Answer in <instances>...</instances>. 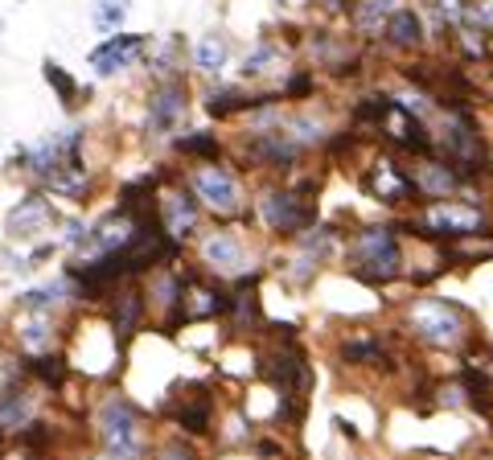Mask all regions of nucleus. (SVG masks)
<instances>
[{
	"label": "nucleus",
	"instance_id": "nucleus-1",
	"mask_svg": "<svg viewBox=\"0 0 493 460\" xmlns=\"http://www.w3.org/2000/svg\"><path fill=\"white\" fill-rule=\"evenodd\" d=\"M345 263L354 271L362 284H395L403 271H408V255H403V243H399V230L386 222H375V226H362L350 246H345Z\"/></svg>",
	"mask_w": 493,
	"mask_h": 460
},
{
	"label": "nucleus",
	"instance_id": "nucleus-2",
	"mask_svg": "<svg viewBox=\"0 0 493 460\" xmlns=\"http://www.w3.org/2000/svg\"><path fill=\"white\" fill-rule=\"evenodd\" d=\"M317 182H301V185H268L259 190L255 214L263 222V230L276 238H296L309 226H317Z\"/></svg>",
	"mask_w": 493,
	"mask_h": 460
},
{
	"label": "nucleus",
	"instance_id": "nucleus-3",
	"mask_svg": "<svg viewBox=\"0 0 493 460\" xmlns=\"http://www.w3.org/2000/svg\"><path fill=\"white\" fill-rule=\"evenodd\" d=\"M408 329L432 350H461L473 337V317L444 296H416L408 304Z\"/></svg>",
	"mask_w": 493,
	"mask_h": 460
},
{
	"label": "nucleus",
	"instance_id": "nucleus-4",
	"mask_svg": "<svg viewBox=\"0 0 493 460\" xmlns=\"http://www.w3.org/2000/svg\"><path fill=\"white\" fill-rule=\"evenodd\" d=\"M95 436L103 444V460H144L149 440H144V419L128 395H103L95 411Z\"/></svg>",
	"mask_w": 493,
	"mask_h": 460
},
{
	"label": "nucleus",
	"instance_id": "nucleus-5",
	"mask_svg": "<svg viewBox=\"0 0 493 460\" xmlns=\"http://www.w3.org/2000/svg\"><path fill=\"white\" fill-rule=\"evenodd\" d=\"M408 230L419 238H473V235H489V214L477 202H461V198H436L424 202V210L408 218Z\"/></svg>",
	"mask_w": 493,
	"mask_h": 460
},
{
	"label": "nucleus",
	"instance_id": "nucleus-6",
	"mask_svg": "<svg viewBox=\"0 0 493 460\" xmlns=\"http://www.w3.org/2000/svg\"><path fill=\"white\" fill-rule=\"evenodd\" d=\"M185 185L198 193V202L210 210L214 218L230 222V218H246V190L238 169L222 161H193V169L185 173Z\"/></svg>",
	"mask_w": 493,
	"mask_h": 460
},
{
	"label": "nucleus",
	"instance_id": "nucleus-7",
	"mask_svg": "<svg viewBox=\"0 0 493 460\" xmlns=\"http://www.w3.org/2000/svg\"><path fill=\"white\" fill-rule=\"evenodd\" d=\"M190 83L185 75H169V78H157L144 99V132L152 140H165V136H177L190 116Z\"/></svg>",
	"mask_w": 493,
	"mask_h": 460
},
{
	"label": "nucleus",
	"instance_id": "nucleus-8",
	"mask_svg": "<svg viewBox=\"0 0 493 460\" xmlns=\"http://www.w3.org/2000/svg\"><path fill=\"white\" fill-rule=\"evenodd\" d=\"M86 144V128H66V132H50L29 149H17V165L29 173L33 182H45L50 173H58L62 165L78 161Z\"/></svg>",
	"mask_w": 493,
	"mask_h": 460
},
{
	"label": "nucleus",
	"instance_id": "nucleus-9",
	"mask_svg": "<svg viewBox=\"0 0 493 460\" xmlns=\"http://www.w3.org/2000/svg\"><path fill=\"white\" fill-rule=\"evenodd\" d=\"M362 190L370 193L375 202L391 206V210H403V206H411V202H424V198H419V190H416L411 169H403L391 152L375 157V161L362 169Z\"/></svg>",
	"mask_w": 493,
	"mask_h": 460
},
{
	"label": "nucleus",
	"instance_id": "nucleus-10",
	"mask_svg": "<svg viewBox=\"0 0 493 460\" xmlns=\"http://www.w3.org/2000/svg\"><path fill=\"white\" fill-rule=\"evenodd\" d=\"M149 45H152V37H144V33H124V29L108 33V42H99L95 50L86 54V66H91L99 78H119L149 58Z\"/></svg>",
	"mask_w": 493,
	"mask_h": 460
},
{
	"label": "nucleus",
	"instance_id": "nucleus-11",
	"mask_svg": "<svg viewBox=\"0 0 493 460\" xmlns=\"http://www.w3.org/2000/svg\"><path fill=\"white\" fill-rule=\"evenodd\" d=\"M202 210H206V206L198 202V193H193L185 182H173L169 190L157 198V214H161L165 235L177 238L182 246L202 230Z\"/></svg>",
	"mask_w": 493,
	"mask_h": 460
},
{
	"label": "nucleus",
	"instance_id": "nucleus-12",
	"mask_svg": "<svg viewBox=\"0 0 493 460\" xmlns=\"http://www.w3.org/2000/svg\"><path fill=\"white\" fill-rule=\"evenodd\" d=\"M198 259H202V268L218 279L243 276L246 263H251V246H246V238L238 235V230L218 226V230L202 235V243H198Z\"/></svg>",
	"mask_w": 493,
	"mask_h": 460
},
{
	"label": "nucleus",
	"instance_id": "nucleus-13",
	"mask_svg": "<svg viewBox=\"0 0 493 460\" xmlns=\"http://www.w3.org/2000/svg\"><path fill=\"white\" fill-rule=\"evenodd\" d=\"M50 226H58V210H54V202H50V193H42V190L17 198L12 210L4 214V235H9V243H33V238L45 235Z\"/></svg>",
	"mask_w": 493,
	"mask_h": 460
},
{
	"label": "nucleus",
	"instance_id": "nucleus-14",
	"mask_svg": "<svg viewBox=\"0 0 493 460\" xmlns=\"http://www.w3.org/2000/svg\"><path fill=\"white\" fill-rule=\"evenodd\" d=\"M165 416L185 436H210L214 432V395H210V386H190V395H173Z\"/></svg>",
	"mask_w": 493,
	"mask_h": 460
},
{
	"label": "nucleus",
	"instance_id": "nucleus-15",
	"mask_svg": "<svg viewBox=\"0 0 493 460\" xmlns=\"http://www.w3.org/2000/svg\"><path fill=\"white\" fill-rule=\"evenodd\" d=\"M411 177H416V190L424 202H436V198H452V193L461 190V185H469L461 177V173L452 169L440 152H432V157H416V169H411Z\"/></svg>",
	"mask_w": 493,
	"mask_h": 460
},
{
	"label": "nucleus",
	"instance_id": "nucleus-16",
	"mask_svg": "<svg viewBox=\"0 0 493 460\" xmlns=\"http://www.w3.org/2000/svg\"><path fill=\"white\" fill-rule=\"evenodd\" d=\"M58 312H33V309H21V317L12 321V342L17 350L37 358V353H50L58 342Z\"/></svg>",
	"mask_w": 493,
	"mask_h": 460
},
{
	"label": "nucleus",
	"instance_id": "nucleus-17",
	"mask_svg": "<svg viewBox=\"0 0 493 460\" xmlns=\"http://www.w3.org/2000/svg\"><path fill=\"white\" fill-rule=\"evenodd\" d=\"M149 304H152L149 292H140L132 279L111 292V329H116V342H132L136 337L144 317H149Z\"/></svg>",
	"mask_w": 493,
	"mask_h": 460
},
{
	"label": "nucleus",
	"instance_id": "nucleus-18",
	"mask_svg": "<svg viewBox=\"0 0 493 460\" xmlns=\"http://www.w3.org/2000/svg\"><path fill=\"white\" fill-rule=\"evenodd\" d=\"M386 42V50H399V54H411V50H424V42H428V25H424V17H419V9H411V4H399L391 17H386L383 33H378Z\"/></svg>",
	"mask_w": 493,
	"mask_h": 460
},
{
	"label": "nucleus",
	"instance_id": "nucleus-19",
	"mask_svg": "<svg viewBox=\"0 0 493 460\" xmlns=\"http://www.w3.org/2000/svg\"><path fill=\"white\" fill-rule=\"evenodd\" d=\"M78 292H75V279L70 271H58L54 279H45L37 288H25L17 292V309H33V312H62L66 304H75Z\"/></svg>",
	"mask_w": 493,
	"mask_h": 460
},
{
	"label": "nucleus",
	"instance_id": "nucleus-20",
	"mask_svg": "<svg viewBox=\"0 0 493 460\" xmlns=\"http://www.w3.org/2000/svg\"><path fill=\"white\" fill-rule=\"evenodd\" d=\"M33 411H37V399H33V386L25 383V375L12 378V383H0V428L21 432L33 419Z\"/></svg>",
	"mask_w": 493,
	"mask_h": 460
},
{
	"label": "nucleus",
	"instance_id": "nucleus-21",
	"mask_svg": "<svg viewBox=\"0 0 493 460\" xmlns=\"http://www.w3.org/2000/svg\"><path fill=\"white\" fill-rule=\"evenodd\" d=\"M284 62H288V50L279 42H271V37H263V42L251 45V54L243 58V78L246 83H259V78H271L276 70H284Z\"/></svg>",
	"mask_w": 493,
	"mask_h": 460
},
{
	"label": "nucleus",
	"instance_id": "nucleus-22",
	"mask_svg": "<svg viewBox=\"0 0 493 460\" xmlns=\"http://www.w3.org/2000/svg\"><path fill=\"white\" fill-rule=\"evenodd\" d=\"M230 62V42H226L222 33H206L202 42L193 45V70L206 78H218Z\"/></svg>",
	"mask_w": 493,
	"mask_h": 460
},
{
	"label": "nucleus",
	"instance_id": "nucleus-23",
	"mask_svg": "<svg viewBox=\"0 0 493 460\" xmlns=\"http://www.w3.org/2000/svg\"><path fill=\"white\" fill-rule=\"evenodd\" d=\"M399 4H408V0H358L354 12H350V21H354V29L362 33V37H378L386 17H391Z\"/></svg>",
	"mask_w": 493,
	"mask_h": 460
},
{
	"label": "nucleus",
	"instance_id": "nucleus-24",
	"mask_svg": "<svg viewBox=\"0 0 493 460\" xmlns=\"http://www.w3.org/2000/svg\"><path fill=\"white\" fill-rule=\"evenodd\" d=\"M42 75H45V83L58 91V99H62L66 111H78V103H83V99H91V86H78L75 75H70L66 66H58L54 58H45V62H42Z\"/></svg>",
	"mask_w": 493,
	"mask_h": 460
},
{
	"label": "nucleus",
	"instance_id": "nucleus-25",
	"mask_svg": "<svg viewBox=\"0 0 493 460\" xmlns=\"http://www.w3.org/2000/svg\"><path fill=\"white\" fill-rule=\"evenodd\" d=\"M173 149H177V157H185V161H218V157H222V140H218L214 132H177V136H173Z\"/></svg>",
	"mask_w": 493,
	"mask_h": 460
},
{
	"label": "nucleus",
	"instance_id": "nucleus-26",
	"mask_svg": "<svg viewBox=\"0 0 493 460\" xmlns=\"http://www.w3.org/2000/svg\"><path fill=\"white\" fill-rule=\"evenodd\" d=\"M337 358H342L345 366H383L386 362V345L378 342V337H345L342 345H337Z\"/></svg>",
	"mask_w": 493,
	"mask_h": 460
},
{
	"label": "nucleus",
	"instance_id": "nucleus-27",
	"mask_svg": "<svg viewBox=\"0 0 493 460\" xmlns=\"http://www.w3.org/2000/svg\"><path fill=\"white\" fill-rule=\"evenodd\" d=\"M25 366H29V375L42 386H50V391H62L66 378H70V362H66L62 353H37V358H29Z\"/></svg>",
	"mask_w": 493,
	"mask_h": 460
},
{
	"label": "nucleus",
	"instance_id": "nucleus-28",
	"mask_svg": "<svg viewBox=\"0 0 493 460\" xmlns=\"http://www.w3.org/2000/svg\"><path fill=\"white\" fill-rule=\"evenodd\" d=\"M132 12V0H95L91 4V25L99 33H119Z\"/></svg>",
	"mask_w": 493,
	"mask_h": 460
},
{
	"label": "nucleus",
	"instance_id": "nucleus-29",
	"mask_svg": "<svg viewBox=\"0 0 493 460\" xmlns=\"http://www.w3.org/2000/svg\"><path fill=\"white\" fill-rule=\"evenodd\" d=\"M312 95H317V75H312V70H292V75H284V83H279V99L301 103V99H312Z\"/></svg>",
	"mask_w": 493,
	"mask_h": 460
},
{
	"label": "nucleus",
	"instance_id": "nucleus-30",
	"mask_svg": "<svg viewBox=\"0 0 493 460\" xmlns=\"http://www.w3.org/2000/svg\"><path fill=\"white\" fill-rule=\"evenodd\" d=\"M152 460H202V452L193 448L190 440L169 436V440H161V444L152 448Z\"/></svg>",
	"mask_w": 493,
	"mask_h": 460
},
{
	"label": "nucleus",
	"instance_id": "nucleus-31",
	"mask_svg": "<svg viewBox=\"0 0 493 460\" xmlns=\"http://www.w3.org/2000/svg\"><path fill=\"white\" fill-rule=\"evenodd\" d=\"M469 25H477V29H485V33H493V0H473Z\"/></svg>",
	"mask_w": 493,
	"mask_h": 460
},
{
	"label": "nucleus",
	"instance_id": "nucleus-32",
	"mask_svg": "<svg viewBox=\"0 0 493 460\" xmlns=\"http://www.w3.org/2000/svg\"><path fill=\"white\" fill-rule=\"evenodd\" d=\"M251 448H255V456H263V460H279V456H284V448H279V444H271V440H255Z\"/></svg>",
	"mask_w": 493,
	"mask_h": 460
},
{
	"label": "nucleus",
	"instance_id": "nucleus-33",
	"mask_svg": "<svg viewBox=\"0 0 493 460\" xmlns=\"http://www.w3.org/2000/svg\"><path fill=\"white\" fill-rule=\"evenodd\" d=\"M358 0H321V9L325 12H354Z\"/></svg>",
	"mask_w": 493,
	"mask_h": 460
}]
</instances>
